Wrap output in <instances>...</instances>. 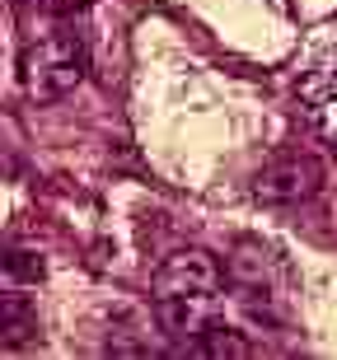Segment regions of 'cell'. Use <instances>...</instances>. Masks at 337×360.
Returning <instances> with one entry per match:
<instances>
[{"instance_id":"5b68a950","label":"cell","mask_w":337,"mask_h":360,"mask_svg":"<svg viewBox=\"0 0 337 360\" xmlns=\"http://www.w3.org/2000/svg\"><path fill=\"white\" fill-rule=\"evenodd\" d=\"M300 103L310 108L319 131L337 146V52H328L319 66H310L300 75Z\"/></svg>"},{"instance_id":"7a4b0ae2","label":"cell","mask_w":337,"mask_h":360,"mask_svg":"<svg viewBox=\"0 0 337 360\" xmlns=\"http://www.w3.org/2000/svg\"><path fill=\"white\" fill-rule=\"evenodd\" d=\"M84 75V42L66 19H42L24 38L19 52V84L33 103H56L66 98Z\"/></svg>"},{"instance_id":"9c48e42d","label":"cell","mask_w":337,"mask_h":360,"mask_svg":"<svg viewBox=\"0 0 337 360\" xmlns=\"http://www.w3.org/2000/svg\"><path fill=\"white\" fill-rule=\"evenodd\" d=\"M56 5H66V10H80V5H94V0H56Z\"/></svg>"},{"instance_id":"3957f363","label":"cell","mask_w":337,"mask_h":360,"mask_svg":"<svg viewBox=\"0 0 337 360\" xmlns=\"http://www.w3.org/2000/svg\"><path fill=\"white\" fill-rule=\"evenodd\" d=\"M229 290L257 323H286L291 319V304H295V285H291V271H286L281 253H272L267 243L243 239L234 243V253L225 262Z\"/></svg>"},{"instance_id":"277c9868","label":"cell","mask_w":337,"mask_h":360,"mask_svg":"<svg viewBox=\"0 0 337 360\" xmlns=\"http://www.w3.org/2000/svg\"><path fill=\"white\" fill-rule=\"evenodd\" d=\"M324 183V169L305 150H281L262 164V174L253 178V197L272 201V206H291V201H310Z\"/></svg>"},{"instance_id":"6da1fadb","label":"cell","mask_w":337,"mask_h":360,"mask_svg":"<svg viewBox=\"0 0 337 360\" xmlns=\"http://www.w3.org/2000/svg\"><path fill=\"white\" fill-rule=\"evenodd\" d=\"M225 267L206 248H178L160 262L150 281V300L160 314V328L192 347L202 333H211L225 314Z\"/></svg>"},{"instance_id":"52a82bcc","label":"cell","mask_w":337,"mask_h":360,"mask_svg":"<svg viewBox=\"0 0 337 360\" xmlns=\"http://www.w3.org/2000/svg\"><path fill=\"white\" fill-rule=\"evenodd\" d=\"M0 333H5V347H19V342L33 333V319H28V309H24L19 295H10L5 309H0Z\"/></svg>"},{"instance_id":"ba28073f","label":"cell","mask_w":337,"mask_h":360,"mask_svg":"<svg viewBox=\"0 0 337 360\" xmlns=\"http://www.w3.org/2000/svg\"><path fill=\"white\" fill-rule=\"evenodd\" d=\"M5 276H10V281H24V285H38V281H42V262H38V253L10 248V257H5Z\"/></svg>"},{"instance_id":"8992f818","label":"cell","mask_w":337,"mask_h":360,"mask_svg":"<svg viewBox=\"0 0 337 360\" xmlns=\"http://www.w3.org/2000/svg\"><path fill=\"white\" fill-rule=\"evenodd\" d=\"M188 351L192 356H253V347L243 342V333H234V328H225V323H216L211 333H202Z\"/></svg>"}]
</instances>
